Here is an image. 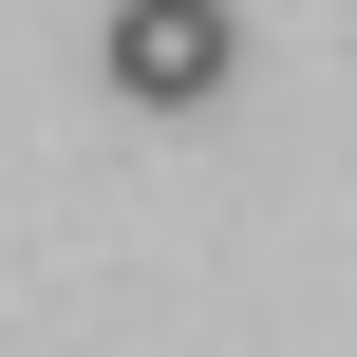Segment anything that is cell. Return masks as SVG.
I'll return each instance as SVG.
<instances>
[{
    "mask_svg": "<svg viewBox=\"0 0 357 357\" xmlns=\"http://www.w3.org/2000/svg\"><path fill=\"white\" fill-rule=\"evenodd\" d=\"M226 56H245L226 0H113V94H132V113H207Z\"/></svg>",
    "mask_w": 357,
    "mask_h": 357,
    "instance_id": "obj_1",
    "label": "cell"
}]
</instances>
